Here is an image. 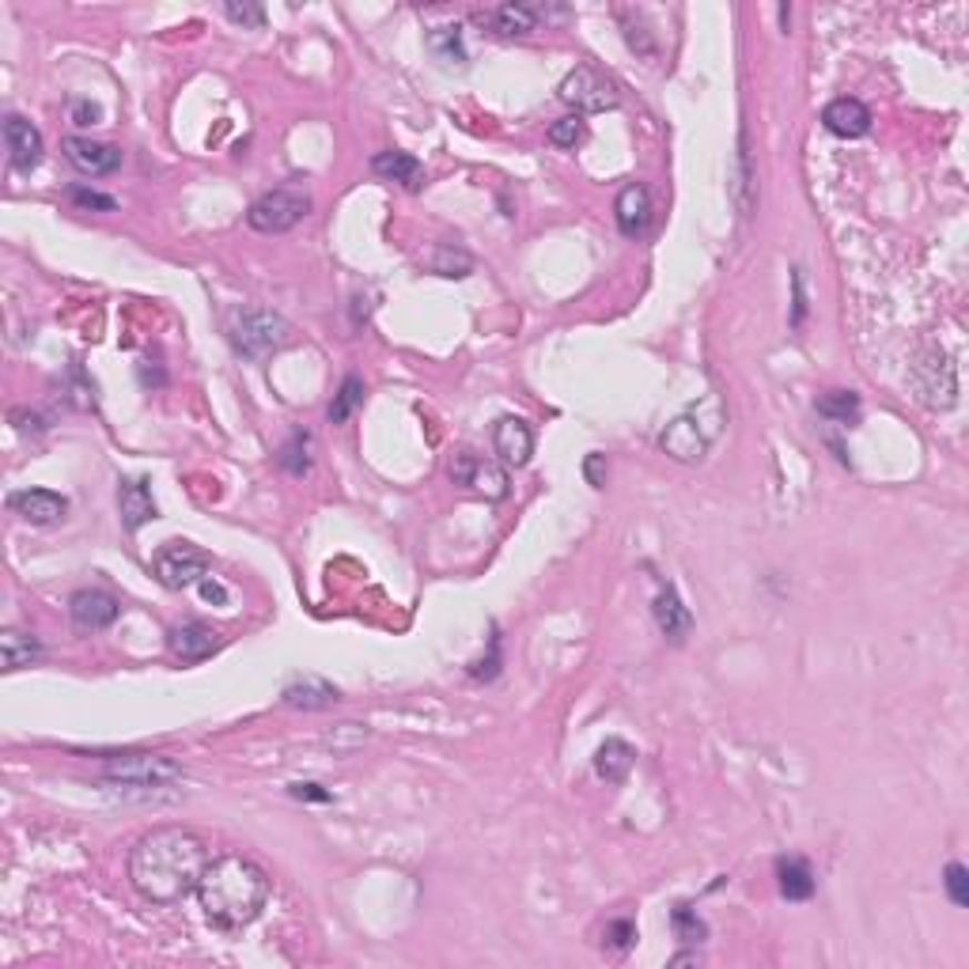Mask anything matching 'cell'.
Wrapping results in <instances>:
<instances>
[{
  "instance_id": "1",
  "label": "cell",
  "mask_w": 969,
  "mask_h": 969,
  "mask_svg": "<svg viewBox=\"0 0 969 969\" xmlns=\"http://www.w3.org/2000/svg\"><path fill=\"white\" fill-rule=\"evenodd\" d=\"M212 864L209 845L186 826H163L144 834L129 852V882L152 906H174L201 886Z\"/></svg>"
},
{
  "instance_id": "6",
  "label": "cell",
  "mask_w": 969,
  "mask_h": 969,
  "mask_svg": "<svg viewBox=\"0 0 969 969\" xmlns=\"http://www.w3.org/2000/svg\"><path fill=\"white\" fill-rule=\"evenodd\" d=\"M912 386L928 410H950L958 402V372L943 349H928L912 364Z\"/></svg>"
},
{
  "instance_id": "14",
  "label": "cell",
  "mask_w": 969,
  "mask_h": 969,
  "mask_svg": "<svg viewBox=\"0 0 969 969\" xmlns=\"http://www.w3.org/2000/svg\"><path fill=\"white\" fill-rule=\"evenodd\" d=\"M4 144H8V160H12L16 171H34L42 160V133L34 129L27 118L8 114L4 118Z\"/></svg>"
},
{
  "instance_id": "32",
  "label": "cell",
  "mask_w": 969,
  "mask_h": 969,
  "mask_svg": "<svg viewBox=\"0 0 969 969\" xmlns=\"http://www.w3.org/2000/svg\"><path fill=\"white\" fill-rule=\"evenodd\" d=\"M470 254L466 251H455V246H440L436 258H432V270L440 276H466L470 273Z\"/></svg>"
},
{
  "instance_id": "16",
  "label": "cell",
  "mask_w": 969,
  "mask_h": 969,
  "mask_svg": "<svg viewBox=\"0 0 969 969\" xmlns=\"http://www.w3.org/2000/svg\"><path fill=\"white\" fill-rule=\"evenodd\" d=\"M493 447L504 458V466H527L534 455V432L527 421L519 417H501L493 428Z\"/></svg>"
},
{
  "instance_id": "8",
  "label": "cell",
  "mask_w": 969,
  "mask_h": 969,
  "mask_svg": "<svg viewBox=\"0 0 969 969\" xmlns=\"http://www.w3.org/2000/svg\"><path fill=\"white\" fill-rule=\"evenodd\" d=\"M107 777L125 784V788H163V784L179 780L182 769L160 754H114V758H107Z\"/></svg>"
},
{
  "instance_id": "22",
  "label": "cell",
  "mask_w": 969,
  "mask_h": 969,
  "mask_svg": "<svg viewBox=\"0 0 969 969\" xmlns=\"http://www.w3.org/2000/svg\"><path fill=\"white\" fill-rule=\"evenodd\" d=\"M337 700H341L337 686H330V682L319 675H303L284 686V705L307 708V713H315V708H334Z\"/></svg>"
},
{
  "instance_id": "13",
  "label": "cell",
  "mask_w": 969,
  "mask_h": 969,
  "mask_svg": "<svg viewBox=\"0 0 969 969\" xmlns=\"http://www.w3.org/2000/svg\"><path fill=\"white\" fill-rule=\"evenodd\" d=\"M708 443H713V436H708L694 417H675L659 436V447L667 451L675 463H700Z\"/></svg>"
},
{
  "instance_id": "19",
  "label": "cell",
  "mask_w": 969,
  "mask_h": 969,
  "mask_svg": "<svg viewBox=\"0 0 969 969\" xmlns=\"http://www.w3.org/2000/svg\"><path fill=\"white\" fill-rule=\"evenodd\" d=\"M118 507H122V527L133 534L141 531L144 523L155 519V501H152V488H148L144 477H125L118 485Z\"/></svg>"
},
{
  "instance_id": "24",
  "label": "cell",
  "mask_w": 969,
  "mask_h": 969,
  "mask_svg": "<svg viewBox=\"0 0 969 969\" xmlns=\"http://www.w3.org/2000/svg\"><path fill=\"white\" fill-rule=\"evenodd\" d=\"M777 886L788 901H807L815 894V871L799 856H784V860H777Z\"/></svg>"
},
{
  "instance_id": "12",
  "label": "cell",
  "mask_w": 969,
  "mask_h": 969,
  "mask_svg": "<svg viewBox=\"0 0 969 969\" xmlns=\"http://www.w3.org/2000/svg\"><path fill=\"white\" fill-rule=\"evenodd\" d=\"M451 477H455L458 485H470L474 493L488 496V501H504L507 496V474L496 463H482V458H474L470 451H463V455H455V463H451Z\"/></svg>"
},
{
  "instance_id": "26",
  "label": "cell",
  "mask_w": 969,
  "mask_h": 969,
  "mask_svg": "<svg viewBox=\"0 0 969 969\" xmlns=\"http://www.w3.org/2000/svg\"><path fill=\"white\" fill-rule=\"evenodd\" d=\"M0 655H4V670H23L42 655V644L34 640L31 633L8 629L4 636H0Z\"/></svg>"
},
{
  "instance_id": "23",
  "label": "cell",
  "mask_w": 969,
  "mask_h": 969,
  "mask_svg": "<svg viewBox=\"0 0 969 969\" xmlns=\"http://www.w3.org/2000/svg\"><path fill=\"white\" fill-rule=\"evenodd\" d=\"M633 761H636V750L625 743V738H606L595 754V777L606 780V784H622L625 777H629Z\"/></svg>"
},
{
  "instance_id": "7",
  "label": "cell",
  "mask_w": 969,
  "mask_h": 969,
  "mask_svg": "<svg viewBox=\"0 0 969 969\" xmlns=\"http://www.w3.org/2000/svg\"><path fill=\"white\" fill-rule=\"evenodd\" d=\"M152 572L155 579L171 591L198 587L201 579L209 576V553L198 549L193 542H168V546L152 557Z\"/></svg>"
},
{
  "instance_id": "35",
  "label": "cell",
  "mask_w": 969,
  "mask_h": 969,
  "mask_svg": "<svg viewBox=\"0 0 969 969\" xmlns=\"http://www.w3.org/2000/svg\"><path fill=\"white\" fill-rule=\"evenodd\" d=\"M224 16L232 23H243V27H262L265 23V8L262 4H224Z\"/></svg>"
},
{
  "instance_id": "18",
  "label": "cell",
  "mask_w": 969,
  "mask_h": 969,
  "mask_svg": "<svg viewBox=\"0 0 969 969\" xmlns=\"http://www.w3.org/2000/svg\"><path fill=\"white\" fill-rule=\"evenodd\" d=\"M168 644L182 663H201L220 652V633H212L205 622H182L168 633Z\"/></svg>"
},
{
  "instance_id": "39",
  "label": "cell",
  "mask_w": 969,
  "mask_h": 969,
  "mask_svg": "<svg viewBox=\"0 0 969 969\" xmlns=\"http://www.w3.org/2000/svg\"><path fill=\"white\" fill-rule=\"evenodd\" d=\"M584 474H587V482H591V485L603 488V485H606V455H587Z\"/></svg>"
},
{
  "instance_id": "27",
  "label": "cell",
  "mask_w": 969,
  "mask_h": 969,
  "mask_svg": "<svg viewBox=\"0 0 969 969\" xmlns=\"http://www.w3.org/2000/svg\"><path fill=\"white\" fill-rule=\"evenodd\" d=\"M815 410L822 413L826 421L856 424V421H860V394H856V391H826L822 398L815 402Z\"/></svg>"
},
{
  "instance_id": "17",
  "label": "cell",
  "mask_w": 969,
  "mask_h": 969,
  "mask_svg": "<svg viewBox=\"0 0 969 969\" xmlns=\"http://www.w3.org/2000/svg\"><path fill=\"white\" fill-rule=\"evenodd\" d=\"M617 228H622V235H644L652 228V193L644 182H629L622 193H617Z\"/></svg>"
},
{
  "instance_id": "9",
  "label": "cell",
  "mask_w": 969,
  "mask_h": 969,
  "mask_svg": "<svg viewBox=\"0 0 969 969\" xmlns=\"http://www.w3.org/2000/svg\"><path fill=\"white\" fill-rule=\"evenodd\" d=\"M61 152L72 168L80 174H91V179H103V174H114L122 168V152H118L114 144L91 141V137H64Z\"/></svg>"
},
{
  "instance_id": "30",
  "label": "cell",
  "mask_w": 969,
  "mask_h": 969,
  "mask_svg": "<svg viewBox=\"0 0 969 969\" xmlns=\"http://www.w3.org/2000/svg\"><path fill=\"white\" fill-rule=\"evenodd\" d=\"M584 141H587V122L579 114L557 118V122L549 125V144L553 148H565V152H572V148H579Z\"/></svg>"
},
{
  "instance_id": "31",
  "label": "cell",
  "mask_w": 969,
  "mask_h": 969,
  "mask_svg": "<svg viewBox=\"0 0 969 969\" xmlns=\"http://www.w3.org/2000/svg\"><path fill=\"white\" fill-rule=\"evenodd\" d=\"M670 925H675L682 943H700V939L708 936L705 920H700L689 906H675V912H670Z\"/></svg>"
},
{
  "instance_id": "20",
  "label": "cell",
  "mask_w": 969,
  "mask_h": 969,
  "mask_svg": "<svg viewBox=\"0 0 969 969\" xmlns=\"http://www.w3.org/2000/svg\"><path fill=\"white\" fill-rule=\"evenodd\" d=\"M822 125L829 129L834 137H845V141H856L871 129V110H867L860 99H834L826 110H822Z\"/></svg>"
},
{
  "instance_id": "3",
  "label": "cell",
  "mask_w": 969,
  "mask_h": 969,
  "mask_svg": "<svg viewBox=\"0 0 969 969\" xmlns=\"http://www.w3.org/2000/svg\"><path fill=\"white\" fill-rule=\"evenodd\" d=\"M224 334L243 360H265L289 345V322L265 307H235L224 322Z\"/></svg>"
},
{
  "instance_id": "21",
  "label": "cell",
  "mask_w": 969,
  "mask_h": 969,
  "mask_svg": "<svg viewBox=\"0 0 969 969\" xmlns=\"http://www.w3.org/2000/svg\"><path fill=\"white\" fill-rule=\"evenodd\" d=\"M655 625H659V633L667 636L670 644H682L689 636V629H694V614L682 606L678 591L670 584L655 595Z\"/></svg>"
},
{
  "instance_id": "40",
  "label": "cell",
  "mask_w": 969,
  "mask_h": 969,
  "mask_svg": "<svg viewBox=\"0 0 969 969\" xmlns=\"http://www.w3.org/2000/svg\"><path fill=\"white\" fill-rule=\"evenodd\" d=\"M201 598H209V603H216V606H224L228 603V591H224V584H216V579L212 576H205L201 579Z\"/></svg>"
},
{
  "instance_id": "29",
  "label": "cell",
  "mask_w": 969,
  "mask_h": 969,
  "mask_svg": "<svg viewBox=\"0 0 969 969\" xmlns=\"http://www.w3.org/2000/svg\"><path fill=\"white\" fill-rule=\"evenodd\" d=\"M360 402H364V383H360V375H349V380L341 383L337 398L330 402V410H326L330 424H345L349 417H353V410Z\"/></svg>"
},
{
  "instance_id": "41",
  "label": "cell",
  "mask_w": 969,
  "mask_h": 969,
  "mask_svg": "<svg viewBox=\"0 0 969 969\" xmlns=\"http://www.w3.org/2000/svg\"><path fill=\"white\" fill-rule=\"evenodd\" d=\"M295 799H315V803H330V791H322L319 784H292Z\"/></svg>"
},
{
  "instance_id": "5",
  "label": "cell",
  "mask_w": 969,
  "mask_h": 969,
  "mask_svg": "<svg viewBox=\"0 0 969 969\" xmlns=\"http://www.w3.org/2000/svg\"><path fill=\"white\" fill-rule=\"evenodd\" d=\"M311 212V198L295 186H281V190H270L254 201L251 212H246V224L254 232H265V235H281L289 228L300 224L303 216Z\"/></svg>"
},
{
  "instance_id": "34",
  "label": "cell",
  "mask_w": 969,
  "mask_h": 969,
  "mask_svg": "<svg viewBox=\"0 0 969 969\" xmlns=\"http://www.w3.org/2000/svg\"><path fill=\"white\" fill-rule=\"evenodd\" d=\"M943 886H947L950 901H955L958 909H966V906H969V871H966L962 864H947V871H943Z\"/></svg>"
},
{
  "instance_id": "2",
  "label": "cell",
  "mask_w": 969,
  "mask_h": 969,
  "mask_svg": "<svg viewBox=\"0 0 969 969\" xmlns=\"http://www.w3.org/2000/svg\"><path fill=\"white\" fill-rule=\"evenodd\" d=\"M270 875L251 856H220L205 867L198 886L201 909H205L209 925L220 931H239L254 925L262 917L265 901H270Z\"/></svg>"
},
{
  "instance_id": "36",
  "label": "cell",
  "mask_w": 969,
  "mask_h": 969,
  "mask_svg": "<svg viewBox=\"0 0 969 969\" xmlns=\"http://www.w3.org/2000/svg\"><path fill=\"white\" fill-rule=\"evenodd\" d=\"M69 198L77 201L80 209H99V212H114V198H107V193L99 190H84V186H72Z\"/></svg>"
},
{
  "instance_id": "11",
  "label": "cell",
  "mask_w": 969,
  "mask_h": 969,
  "mask_svg": "<svg viewBox=\"0 0 969 969\" xmlns=\"http://www.w3.org/2000/svg\"><path fill=\"white\" fill-rule=\"evenodd\" d=\"M69 614H72V622H77V629L99 633V629H110V625L118 622L122 606H118V598L107 595V591L84 587V591H77V595L69 598Z\"/></svg>"
},
{
  "instance_id": "42",
  "label": "cell",
  "mask_w": 969,
  "mask_h": 969,
  "mask_svg": "<svg viewBox=\"0 0 969 969\" xmlns=\"http://www.w3.org/2000/svg\"><path fill=\"white\" fill-rule=\"evenodd\" d=\"M791 322H803V281H799V273H796V315H791Z\"/></svg>"
},
{
  "instance_id": "25",
  "label": "cell",
  "mask_w": 969,
  "mask_h": 969,
  "mask_svg": "<svg viewBox=\"0 0 969 969\" xmlns=\"http://www.w3.org/2000/svg\"><path fill=\"white\" fill-rule=\"evenodd\" d=\"M372 168H375V174H380V179L402 182L405 190H421V182H424V168H421L417 160H413L410 152H380L372 160Z\"/></svg>"
},
{
  "instance_id": "15",
  "label": "cell",
  "mask_w": 969,
  "mask_h": 969,
  "mask_svg": "<svg viewBox=\"0 0 969 969\" xmlns=\"http://www.w3.org/2000/svg\"><path fill=\"white\" fill-rule=\"evenodd\" d=\"M474 20L493 27V31L504 34V39H515V34L538 31V23L546 20V8H538V4H501V8H488V12H474Z\"/></svg>"
},
{
  "instance_id": "33",
  "label": "cell",
  "mask_w": 969,
  "mask_h": 969,
  "mask_svg": "<svg viewBox=\"0 0 969 969\" xmlns=\"http://www.w3.org/2000/svg\"><path fill=\"white\" fill-rule=\"evenodd\" d=\"M281 466L289 470V474H307V466H311V436H292V443L289 447H284V455H281Z\"/></svg>"
},
{
  "instance_id": "38",
  "label": "cell",
  "mask_w": 969,
  "mask_h": 969,
  "mask_svg": "<svg viewBox=\"0 0 969 969\" xmlns=\"http://www.w3.org/2000/svg\"><path fill=\"white\" fill-rule=\"evenodd\" d=\"M69 110H72V122L84 125V129L99 122V107H95V103H88V99H72Z\"/></svg>"
},
{
  "instance_id": "10",
  "label": "cell",
  "mask_w": 969,
  "mask_h": 969,
  "mask_svg": "<svg viewBox=\"0 0 969 969\" xmlns=\"http://www.w3.org/2000/svg\"><path fill=\"white\" fill-rule=\"evenodd\" d=\"M8 507H12L20 519H27L31 527H53V523L64 519L69 512V501L53 488H20V493L8 496Z\"/></svg>"
},
{
  "instance_id": "4",
  "label": "cell",
  "mask_w": 969,
  "mask_h": 969,
  "mask_svg": "<svg viewBox=\"0 0 969 969\" xmlns=\"http://www.w3.org/2000/svg\"><path fill=\"white\" fill-rule=\"evenodd\" d=\"M557 95H561V103H568L579 118L606 114V110H614L617 103H622V91H617L614 80L603 77L598 69H591V64H576V69L561 80Z\"/></svg>"
},
{
  "instance_id": "28",
  "label": "cell",
  "mask_w": 969,
  "mask_h": 969,
  "mask_svg": "<svg viewBox=\"0 0 969 969\" xmlns=\"http://www.w3.org/2000/svg\"><path fill=\"white\" fill-rule=\"evenodd\" d=\"M428 50L436 53L443 64H463L466 61L463 34H458V27H436V31L428 34Z\"/></svg>"
},
{
  "instance_id": "37",
  "label": "cell",
  "mask_w": 969,
  "mask_h": 969,
  "mask_svg": "<svg viewBox=\"0 0 969 969\" xmlns=\"http://www.w3.org/2000/svg\"><path fill=\"white\" fill-rule=\"evenodd\" d=\"M636 939V925L633 920H610V925H606V947H614V950H625Z\"/></svg>"
}]
</instances>
